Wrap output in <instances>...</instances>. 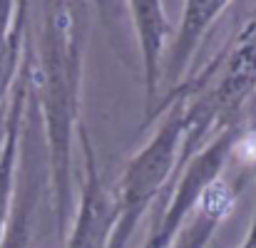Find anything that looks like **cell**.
I'll return each mask as SVG.
<instances>
[{"mask_svg":"<svg viewBox=\"0 0 256 248\" xmlns=\"http://www.w3.org/2000/svg\"><path fill=\"white\" fill-rule=\"evenodd\" d=\"M236 154H246V159L256 166V119L249 129L242 132V139H239V147H236Z\"/></svg>","mask_w":256,"mask_h":248,"instance_id":"11","label":"cell"},{"mask_svg":"<svg viewBox=\"0 0 256 248\" xmlns=\"http://www.w3.org/2000/svg\"><path fill=\"white\" fill-rule=\"evenodd\" d=\"M160 127L147 139V144L127 162L117 189L114 201V226L107 248H127L140 221L152 204L162 199L176 174L182 134H184V102L174 99L170 109L160 117Z\"/></svg>","mask_w":256,"mask_h":248,"instance_id":"3","label":"cell"},{"mask_svg":"<svg viewBox=\"0 0 256 248\" xmlns=\"http://www.w3.org/2000/svg\"><path fill=\"white\" fill-rule=\"evenodd\" d=\"M226 7H229L226 0H189V2H184L179 30H176L172 45L167 47L164 62H162V82H167V92L162 94L160 107L189 77L192 57L199 50L204 32L219 20V15ZM160 107H157V114H160ZM157 114H154V119H157Z\"/></svg>","mask_w":256,"mask_h":248,"instance_id":"8","label":"cell"},{"mask_svg":"<svg viewBox=\"0 0 256 248\" xmlns=\"http://www.w3.org/2000/svg\"><path fill=\"white\" fill-rule=\"evenodd\" d=\"M254 102H256V99H254Z\"/></svg>","mask_w":256,"mask_h":248,"instance_id":"13","label":"cell"},{"mask_svg":"<svg viewBox=\"0 0 256 248\" xmlns=\"http://www.w3.org/2000/svg\"><path fill=\"white\" fill-rule=\"evenodd\" d=\"M214 248H224V246H214ZM236 248H256V204H254L252 224H249V229H246V236H244V241H242Z\"/></svg>","mask_w":256,"mask_h":248,"instance_id":"12","label":"cell"},{"mask_svg":"<svg viewBox=\"0 0 256 248\" xmlns=\"http://www.w3.org/2000/svg\"><path fill=\"white\" fill-rule=\"evenodd\" d=\"M40 129V117L32 102V89L22 119V134H20V171L12 204L8 214V224L0 239V248H32L35 246V221L42 199L50 194V179H48V159H45V142L42 147L35 142V134Z\"/></svg>","mask_w":256,"mask_h":248,"instance_id":"5","label":"cell"},{"mask_svg":"<svg viewBox=\"0 0 256 248\" xmlns=\"http://www.w3.org/2000/svg\"><path fill=\"white\" fill-rule=\"evenodd\" d=\"M137 42L142 50V77H144V127L154 122L160 99H162V62L167 52V37L172 32L164 2L160 0H134L127 2Z\"/></svg>","mask_w":256,"mask_h":248,"instance_id":"7","label":"cell"},{"mask_svg":"<svg viewBox=\"0 0 256 248\" xmlns=\"http://www.w3.org/2000/svg\"><path fill=\"white\" fill-rule=\"evenodd\" d=\"M239 189H242V184L232 186L229 181H224V176L219 181H214L204 191L199 206L194 209V214L189 216V221L184 224V229L174 239L172 248H209L219 224L229 214Z\"/></svg>","mask_w":256,"mask_h":248,"instance_id":"10","label":"cell"},{"mask_svg":"<svg viewBox=\"0 0 256 248\" xmlns=\"http://www.w3.org/2000/svg\"><path fill=\"white\" fill-rule=\"evenodd\" d=\"M85 5L45 2L38 42L30 37L32 102L40 117L55 231L65 241L72 221V142L80 129Z\"/></svg>","mask_w":256,"mask_h":248,"instance_id":"1","label":"cell"},{"mask_svg":"<svg viewBox=\"0 0 256 248\" xmlns=\"http://www.w3.org/2000/svg\"><path fill=\"white\" fill-rule=\"evenodd\" d=\"M244 127L226 129L216 139H212L189 164L184 166L176 176V186H170L162 194V214L152 224L144 244L140 248H172L174 239L199 206L204 191L222 179L226 164L236 157V147L242 139Z\"/></svg>","mask_w":256,"mask_h":248,"instance_id":"4","label":"cell"},{"mask_svg":"<svg viewBox=\"0 0 256 248\" xmlns=\"http://www.w3.org/2000/svg\"><path fill=\"white\" fill-rule=\"evenodd\" d=\"M28 2L0 0V119L8 109V97L15 84L18 70L28 45Z\"/></svg>","mask_w":256,"mask_h":248,"instance_id":"9","label":"cell"},{"mask_svg":"<svg viewBox=\"0 0 256 248\" xmlns=\"http://www.w3.org/2000/svg\"><path fill=\"white\" fill-rule=\"evenodd\" d=\"M82 147V184H80V204L78 214L70 221L65 234V248H107L110 234L114 226V201L107 191L100 169L94 162V149L87 129L80 124L78 129Z\"/></svg>","mask_w":256,"mask_h":248,"instance_id":"6","label":"cell"},{"mask_svg":"<svg viewBox=\"0 0 256 248\" xmlns=\"http://www.w3.org/2000/svg\"><path fill=\"white\" fill-rule=\"evenodd\" d=\"M174 99L184 102V134L176 162L179 174L212 139L226 129L242 127L249 102L256 99V7L214 60L196 75H189L170 99H164L157 119Z\"/></svg>","mask_w":256,"mask_h":248,"instance_id":"2","label":"cell"}]
</instances>
